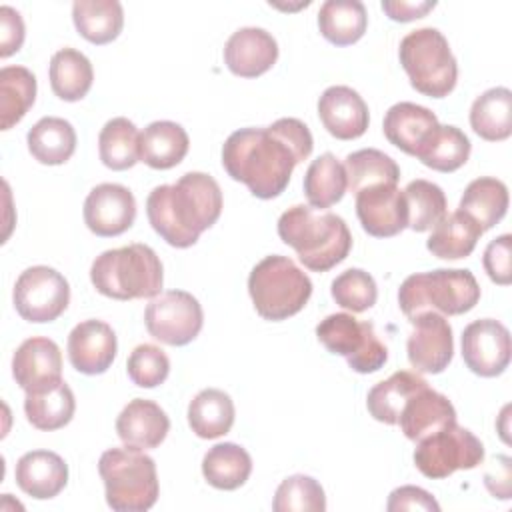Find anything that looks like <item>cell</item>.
Instances as JSON below:
<instances>
[{
    "mask_svg": "<svg viewBox=\"0 0 512 512\" xmlns=\"http://www.w3.org/2000/svg\"><path fill=\"white\" fill-rule=\"evenodd\" d=\"M98 154L106 168L128 170L140 160V132L124 116L108 120L98 136Z\"/></svg>",
    "mask_w": 512,
    "mask_h": 512,
    "instance_id": "cell-40",
    "label": "cell"
},
{
    "mask_svg": "<svg viewBox=\"0 0 512 512\" xmlns=\"http://www.w3.org/2000/svg\"><path fill=\"white\" fill-rule=\"evenodd\" d=\"M318 116L328 134L338 140L360 138L370 122L364 98L350 86H330L318 100Z\"/></svg>",
    "mask_w": 512,
    "mask_h": 512,
    "instance_id": "cell-19",
    "label": "cell"
},
{
    "mask_svg": "<svg viewBox=\"0 0 512 512\" xmlns=\"http://www.w3.org/2000/svg\"><path fill=\"white\" fill-rule=\"evenodd\" d=\"M438 126V118L426 106L414 102H398L384 116V136L402 152L416 156L426 136Z\"/></svg>",
    "mask_w": 512,
    "mask_h": 512,
    "instance_id": "cell-24",
    "label": "cell"
},
{
    "mask_svg": "<svg viewBox=\"0 0 512 512\" xmlns=\"http://www.w3.org/2000/svg\"><path fill=\"white\" fill-rule=\"evenodd\" d=\"M426 384L428 382L416 372H408V370L394 372L388 380H382L370 388L366 398L370 416L388 426L396 424L406 400Z\"/></svg>",
    "mask_w": 512,
    "mask_h": 512,
    "instance_id": "cell-35",
    "label": "cell"
},
{
    "mask_svg": "<svg viewBox=\"0 0 512 512\" xmlns=\"http://www.w3.org/2000/svg\"><path fill=\"white\" fill-rule=\"evenodd\" d=\"M386 510L388 512H400V510H434V512H438L440 504L424 488L400 486L390 492Z\"/></svg>",
    "mask_w": 512,
    "mask_h": 512,
    "instance_id": "cell-47",
    "label": "cell"
},
{
    "mask_svg": "<svg viewBox=\"0 0 512 512\" xmlns=\"http://www.w3.org/2000/svg\"><path fill=\"white\" fill-rule=\"evenodd\" d=\"M278 236L312 272H328L352 248V234L340 216L304 204H296L280 216Z\"/></svg>",
    "mask_w": 512,
    "mask_h": 512,
    "instance_id": "cell-3",
    "label": "cell"
},
{
    "mask_svg": "<svg viewBox=\"0 0 512 512\" xmlns=\"http://www.w3.org/2000/svg\"><path fill=\"white\" fill-rule=\"evenodd\" d=\"M186 130L170 120H156L140 134V160L154 170L174 168L188 154Z\"/></svg>",
    "mask_w": 512,
    "mask_h": 512,
    "instance_id": "cell-26",
    "label": "cell"
},
{
    "mask_svg": "<svg viewBox=\"0 0 512 512\" xmlns=\"http://www.w3.org/2000/svg\"><path fill=\"white\" fill-rule=\"evenodd\" d=\"M68 360L74 370L96 376L104 374L118 350L114 330L102 320H84L68 334Z\"/></svg>",
    "mask_w": 512,
    "mask_h": 512,
    "instance_id": "cell-17",
    "label": "cell"
},
{
    "mask_svg": "<svg viewBox=\"0 0 512 512\" xmlns=\"http://www.w3.org/2000/svg\"><path fill=\"white\" fill-rule=\"evenodd\" d=\"M408 208V228L414 232L432 230L448 212L442 188L430 180H412L404 188Z\"/></svg>",
    "mask_w": 512,
    "mask_h": 512,
    "instance_id": "cell-42",
    "label": "cell"
},
{
    "mask_svg": "<svg viewBox=\"0 0 512 512\" xmlns=\"http://www.w3.org/2000/svg\"><path fill=\"white\" fill-rule=\"evenodd\" d=\"M52 92L64 102L82 100L94 80V70L90 60L76 48L58 50L48 68Z\"/></svg>",
    "mask_w": 512,
    "mask_h": 512,
    "instance_id": "cell-34",
    "label": "cell"
},
{
    "mask_svg": "<svg viewBox=\"0 0 512 512\" xmlns=\"http://www.w3.org/2000/svg\"><path fill=\"white\" fill-rule=\"evenodd\" d=\"M94 288L114 300L154 298L162 290L164 274L156 252L146 244H128L96 256L90 268Z\"/></svg>",
    "mask_w": 512,
    "mask_h": 512,
    "instance_id": "cell-4",
    "label": "cell"
},
{
    "mask_svg": "<svg viewBox=\"0 0 512 512\" xmlns=\"http://www.w3.org/2000/svg\"><path fill=\"white\" fill-rule=\"evenodd\" d=\"M480 300V286L466 268H438L408 276L398 290L400 310L408 320L422 312L458 316Z\"/></svg>",
    "mask_w": 512,
    "mask_h": 512,
    "instance_id": "cell-5",
    "label": "cell"
},
{
    "mask_svg": "<svg viewBox=\"0 0 512 512\" xmlns=\"http://www.w3.org/2000/svg\"><path fill=\"white\" fill-rule=\"evenodd\" d=\"M368 26L366 6L360 0H326L318 12L320 34L334 46L358 42Z\"/></svg>",
    "mask_w": 512,
    "mask_h": 512,
    "instance_id": "cell-28",
    "label": "cell"
},
{
    "mask_svg": "<svg viewBox=\"0 0 512 512\" xmlns=\"http://www.w3.org/2000/svg\"><path fill=\"white\" fill-rule=\"evenodd\" d=\"M222 212V190L204 172H186L176 184L156 186L146 198L154 232L174 248H190Z\"/></svg>",
    "mask_w": 512,
    "mask_h": 512,
    "instance_id": "cell-2",
    "label": "cell"
},
{
    "mask_svg": "<svg viewBox=\"0 0 512 512\" xmlns=\"http://www.w3.org/2000/svg\"><path fill=\"white\" fill-rule=\"evenodd\" d=\"M314 148L308 126L298 118H280L266 128H240L222 146V166L228 176L248 186L260 198L280 196L296 164Z\"/></svg>",
    "mask_w": 512,
    "mask_h": 512,
    "instance_id": "cell-1",
    "label": "cell"
},
{
    "mask_svg": "<svg viewBox=\"0 0 512 512\" xmlns=\"http://www.w3.org/2000/svg\"><path fill=\"white\" fill-rule=\"evenodd\" d=\"M134 218L136 200L122 184H98L84 200V222L96 236H120L134 224Z\"/></svg>",
    "mask_w": 512,
    "mask_h": 512,
    "instance_id": "cell-15",
    "label": "cell"
},
{
    "mask_svg": "<svg viewBox=\"0 0 512 512\" xmlns=\"http://www.w3.org/2000/svg\"><path fill=\"white\" fill-rule=\"evenodd\" d=\"M356 216L374 238H390L408 228L404 190L396 184H380L356 192Z\"/></svg>",
    "mask_w": 512,
    "mask_h": 512,
    "instance_id": "cell-16",
    "label": "cell"
},
{
    "mask_svg": "<svg viewBox=\"0 0 512 512\" xmlns=\"http://www.w3.org/2000/svg\"><path fill=\"white\" fill-rule=\"evenodd\" d=\"M170 430L166 412L152 400L134 398L130 400L116 418V432L124 446L150 450L164 442Z\"/></svg>",
    "mask_w": 512,
    "mask_h": 512,
    "instance_id": "cell-22",
    "label": "cell"
},
{
    "mask_svg": "<svg viewBox=\"0 0 512 512\" xmlns=\"http://www.w3.org/2000/svg\"><path fill=\"white\" fill-rule=\"evenodd\" d=\"M128 378L140 388L160 386L170 372V360L162 348L154 344L136 346L126 362Z\"/></svg>",
    "mask_w": 512,
    "mask_h": 512,
    "instance_id": "cell-45",
    "label": "cell"
},
{
    "mask_svg": "<svg viewBox=\"0 0 512 512\" xmlns=\"http://www.w3.org/2000/svg\"><path fill=\"white\" fill-rule=\"evenodd\" d=\"M12 376L26 392L62 378V352L58 344L44 336L24 340L12 356Z\"/></svg>",
    "mask_w": 512,
    "mask_h": 512,
    "instance_id": "cell-20",
    "label": "cell"
},
{
    "mask_svg": "<svg viewBox=\"0 0 512 512\" xmlns=\"http://www.w3.org/2000/svg\"><path fill=\"white\" fill-rule=\"evenodd\" d=\"M234 402L218 388H206L188 404V424L198 438L212 440L230 432L234 424Z\"/></svg>",
    "mask_w": 512,
    "mask_h": 512,
    "instance_id": "cell-32",
    "label": "cell"
},
{
    "mask_svg": "<svg viewBox=\"0 0 512 512\" xmlns=\"http://www.w3.org/2000/svg\"><path fill=\"white\" fill-rule=\"evenodd\" d=\"M338 306L350 312H364L376 304L378 288L374 278L362 268H350L338 274L330 286Z\"/></svg>",
    "mask_w": 512,
    "mask_h": 512,
    "instance_id": "cell-44",
    "label": "cell"
},
{
    "mask_svg": "<svg viewBox=\"0 0 512 512\" xmlns=\"http://www.w3.org/2000/svg\"><path fill=\"white\" fill-rule=\"evenodd\" d=\"M274 512H324L326 496L318 480L304 474H294L282 480L276 488Z\"/></svg>",
    "mask_w": 512,
    "mask_h": 512,
    "instance_id": "cell-43",
    "label": "cell"
},
{
    "mask_svg": "<svg viewBox=\"0 0 512 512\" xmlns=\"http://www.w3.org/2000/svg\"><path fill=\"white\" fill-rule=\"evenodd\" d=\"M398 56L412 88L420 94L430 98H444L454 90L458 66L448 40L440 30H412L402 38Z\"/></svg>",
    "mask_w": 512,
    "mask_h": 512,
    "instance_id": "cell-8",
    "label": "cell"
},
{
    "mask_svg": "<svg viewBox=\"0 0 512 512\" xmlns=\"http://www.w3.org/2000/svg\"><path fill=\"white\" fill-rule=\"evenodd\" d=\"M510 352V332L494 318L474 320L462 332L464 364L482 378L500 376L510 364Z\"/></svg>",
    "mask_w": 512,
    "mask_h": 512,
    "instance_id": "cell-13",
    "label": "cell"
},
{
    "mask_svg": "<svg viewBox=\"0 0 512 512\" xmlns=\"http://www.w3.org/2000/svg\"><path fill=\"white\" fill-rule=\"evenodd\" d=\"M510 254H512V236L502 234L494 238L486 250H484V270L488 278L500 286H508L512 282V264H510Z\"/></svg>",
    "mask_w": 512,
    "mask_h": 512,
    "instance_id": "cell-46",
    "label": "cell"
},
{
    "mask_svg": "<svg viewBox=\"0 0 512 512\" xmlns=\"http://www.w3.org/2000/svg\"><path fill=\"white\" fill-rule=\"evenodd\" d=\"M454 422H456V410L452 402L444 394L432 390L426 384L406 400L396 424L400 426V430L408 440L420 442L422 438Z\"/></svg>",
    "mask_w": 512,
    "mask_h": 512,
    "instance_id": "cell-21",
    "label": "cell"
},
{
    "mask_svg": "<svg viewBox=\"0 0 512 512\" xmlns=\"http://www.w3.org/2000/svg\"><path fill=\"white\" fill-rule=\"evenodd\" d=\"M458 210L468 214L486 232L506 216L508 188L498 178L480 176L466 186Z\"/></svg>",
    "mask_w": 512,
    "mask_h": 512,
    "instance_id": "cell-30",
    "label": "cell"
},
{
    "mask_svg": "<svg viewBox=\"0 0 512 512\" xmlns=\"http://www.w3.org/2000/svg\"><path fill=\"white\" fill-rule=\"evenodd\" d=\"M24 22L18 10L0 6V56L8 58L22 48Z\"/></svg>",
    "mask_w": 512,
    "mask_h": 512,
    "instance_id": "cell-48",
    "label": "cell"
},
{
    "mask_svg": "<svg viewBox=\"0 0 512 512\" xmlns=\"http://www.w3.org/2000/svg\"><path fill=\"white\" fill-rule=\"evenodd\" d=\"M494 464H496V476H492L490 472H486V476H484L486 488H488L496 498L508 500V498H510V480H512V474H510V458H508V456H496V458H494Z\"/></svg>",
    "mask_w": 512,
    "mask_h": 512,
    "instance_id": "cell-50",
    "label": "cell"
},
{
    "mask_svg": "<svg viewBox=\"0 0 512 512\" xmlns=\"http://www.w3.org/2000/svg\"><path fill=\"white\" fill-rule=\"evenodd\" d=\"M316 336L332 354L344 356L358 374H372L388 360V350L380 342L370 322H360L352 314L338 312L326 316L316 326Z\"/></svg>",
    "mask_w": 512,
    "mask_h": 512,
    "instance_id": "cell-9",
    "label": "cell"
},
{
    "mask_svg": "<svg viewBox=\"0 0 512 512\" xmlns=\"http://www.w3.org/2000/svg\"><path fill=\"white\" fill-rule=\"evenodd\" d=\"M250 472H252L250 454L234 442L216 444L202 458V474L206 482L218 490L240 488L248 480Z\"/></svg>",
    "mask_w": 512,
    "mask_h": 512,
    "instance_id": "cell-36",
    "label": "cell"
},
{
    "mask_svg": "<svg viewBox=\"0 0 512 512\" xmlns=\"http://www.w3.org/2000/svg\"><path fill=\"white\" fill-rule=\"evenodd\" d=\"M410 324L414 328L408 336L406 350L412 368L424 374L444 372L454 354L452 328L444 314L422 312L416 314Z\"/></svg>",
    "mask_w": 512,
    "mask_h": 512,
    "instance_id": "cell-14",
    "label": "cell"
},
{
    "mask_svg": "<svg viewBox=\"0 0 512 512\" xmlns=\"http://www.w3.org/2000/svg\"><path fill=\"white\" fill-rule=\"evenodd\" d=\"M470 156V140L456 126H436L416 152V158L438 172H454L466 164Z\"/></svg>",
    "mask_w": 512,
    "mask_h": 512,
    "instance_id": "cell-37",
    "label": "cell"
},
{
    "mask_svg": "<svg viewBox=\"0 0 512 512\" xmlns=\"http://www.w3.org/2000/svg\"><path fill=\"white\" fill-rule=\"evenodd\" d=\"M470 126L488 142L506 140L512 134V92L504 86L482 92L470 108Z\"/></svg>",
    "mask_w": 512,
    "mask_h": 512,
    "instance_id": "cell-33",
    "label": "cell"
},
{
    "mask_svg": "<svg viewBox=\"0 0 512 512\" xmlns=\"http://www.w3.org/2000/svg\"><path fill=\"white\" fill-rule=\"evenodd\" d=\"M28 150L40 164L58 166L70 160L76 150V132L72 124L58 116L40 118L28 130Z\"/></svg>",
    "mask_w": 512,
    "mask_h": 512,
    "instance_id": "cell-29",
    "label": "cell"
},
{
    "mask_svg": "<svg viewBox=\"0 0 512 512\" xmlns=\"http://www.w3.org/2000/svg\"><path fill=\"white\" fill-rule=\"evenodd\" d=\"M348 180L344 164L330 152L320 154L304 174V194L316 210L330 208L346 194Z\"/></svg>",
    "mask_w": 512,
    "mask_h": 512,
    "instance_id": "cell-38",
    "label": "cell"
},
{
    "mask_svg": "<svg viewBox=\"0 0 512 512\" xmlns=\"http://www.w3.org/2000/svg\"><path fill=\"white\" fill-rule=\"evenodd\" d=\"M76 410V400L70 386L60 378L34 390H26L24 412L28 422L38 430L64 428Z\"/></svg>",
    "mask_w": 512,
    "mask_h": 512,
    "instance_id": "cell-25",
    "label": "cell"
},
{
    "mask_svg": "<svg viewBox=\"0 0 512 512\" xmlns=\"http://www.w3.org/2000/svg\"><path fill=\"white\" fill-rule=\"evenodd\" d=\"M36 100V76L24 66L0 70V126L10 130L18 124Z\"/></svg>",
    "mask_w": 512,
    "mask_h": 512,
    "instance_id": "cell-39",
    "label": "cell"
},
{
    "mask_svg": "<svg viewBox=\"0 0 512 512\" xmlns=\"http://www.w3.org/2000/svg\"><path fill=\"white\" fill-rule=\"evenodd\" d=\"M482 236V228L462 210L446 214L432 230L426 240V248L444 260H458L472 254L478 238Z\"/></svg>",
    "mask_w": 512,
    "mask_h": 512,
    "instance_id": "cell-31",
    "label": "cell"
},
{
    "mask_svg": "<svg viewBox=\"0 0 512 512\" xmlns=\"http://www.w3.org/2000/svg\"><path fill=\"white\" fill-rule=\"evenodd\" d=\"M344 170L348 190L354 194L380 184H398L400 180L398 164L376 148H362L348 154L344 160Z\"/></svg>",
    "mask_w": 512,
    "mask_h": 512,
    "instance_id": "cell-41",
    "label": "cell"
},
{
    "mask_svg": "<svg viewBox=\"0 0 512 512\" xmlns=\"http://www.w3.org/2000/svg\"><path fill=\"white\" fill-rule=\"evenodd\" d=\"M248 292L264 320H286L298 314L312 296V282L288 256L260 260L248 276Z\"/></svg>",
    "mask_w": 512,
    "mask_h": 512,
    "instance_id": "cell-7",
    "label": "cell"
},
{
    "mask_svg": "<svg viewBox=\"0 0 512 512\" xmlns=\"http://www.w3.org/2000/svg\"><path fill=\"white\" fill-rule=\"evenodd\" d=\"M72 20L82 38L102 46L122 32L124 10L118 0H76Z\"/></svg>",
    "mask_w": 512,
    "mask_h": 512,
    "instance_id": "cell-27",
    "label": "cell"
},
{
    "mask_svg": "<svg viewBox=\"0 0 512 512\" xmlns=\"http://www.w3.org/2000/svg\"><path fill=\"white\" fill-rule=\"evenodd\" d=\"M436 2H404V0H384L382 10L388 14L390 20L396 22H410L416 18L426 16Z\"/></svg>",
    "mask_w": 512,
    "mask_h": 512,
    "instance_id": "cell-49",
    "label": "cell"
},
{
    "mask_svg": "<svg viewBox=\"0 0 512 512\" xmlns=\"http://www.w3.org/2000/svg\"><path fill=\"white\" fill-rule=\"evenodd\" d=\"M16 484L36 500L58 496L68 482V466L62 456L50 450H32L16 462Z\"/></svg>",
    "mask_w": 512,
    "mask_h": 512,
    "instance_id": "cell-23",
    "label": "cell"
},
{
    "mask_svg": "<svg viewBox=\"0 0 512 512\" xmlns=\"http://www.w3.org/2000/svg\"><path fill=\"white\" fill-rule=\"evenodd\" d=\"M144 324L154 340L168 346H186L200 334L204 312L190 292L168 290L150 300Z\"/></svg>",
    "mask_w": 512,
    "mask_h": 512,
    "instance_id": "cell-11",
    "label": "cell"
},
{
    "mask_svg": "<svg viewBox=\"0 0 512 512\" xmlns=\"http://www.w3.org/2000/svg\"><path fill=\"white\" fill-rule=\"evenodd\" d=\"M106 502L116 512H144L158 500L154 460L138 448H110L98 460Z\"/></svg>",
    "mask_w": 512,
    "mask_h": 512,
    "instance_id": "cell-6",
    "label": "cell"
},
{
    "mask_svg": "<svg viewBox=\"0 0 512 512\" xmlns=\"http://www.w3.org/2000/svg\"><path fill=\"white\" fill-rule=\"evenodd\" d=\"M278 60V44L270 32L256 26L236 30L224 46L228 70L240 78H256Z\"/></svg>",
    "mask_w": 512,
    "mask_h": 512,
    "instance_id": "cell-18",
    "label": "cell"
},
{
    "mask_svg": "<svg viewBox=\"0 0 512 512\" xmlns=\"http://www.w3.org/2000/svg\"><path fill=\"white\" fill-rule=\"evenodd\" d=\"M16 312L34 324L56 320L70 302L68 280L50 266L26 268L12 292Z\"/></svg>",
    "mask_w": 512,
    "mask_h": 512,
    "instance_id": "cell-12",
    "label": "cell"
},
{
    "mask_svg": "<svg viewBox=\"0 0 512 512\" xmlns=\"http://www.w3.org/2000/svg\"><path fill=\"white\" fill-rule=\"evenodd\" d=\"M482 460V442L456 422L422 438L414 450L416 468L432 480L448 478L456 470H472Z\"/></svg>",
    "mask_w": 512,
    "mask_h": 512,
    "instance_id": "cell-10",
    "label": "cell"
}]
</instances>
